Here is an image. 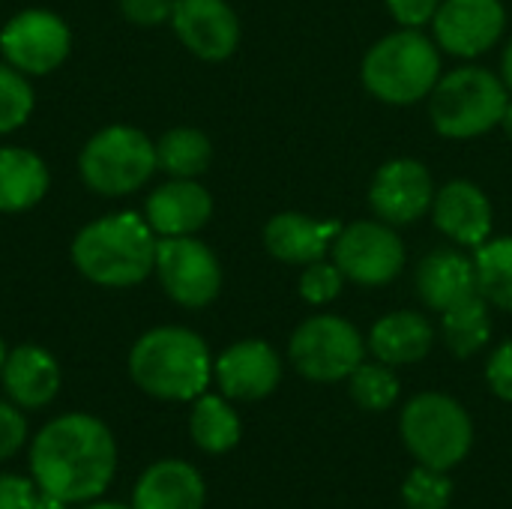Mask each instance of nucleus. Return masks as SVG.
Wrapping results in <instances>:
<instances>
[{"instance_id":"obj_1","label":"nucleus","mask_w":512,"mask_h":509,"mask_svg":"<svg viewBox=\"0 0 512 509\" xmlns=\"http://www.w3.org/2000/svg\"><path fill=\"white\" fill-rule=\"evenodd\" d=\"M117 441L90 414H63L39 429L30 444V477L42 495L63 504H90L111 486Z\"/></svg>"},{"instance_id":"obj_2","label":"nucleus","mask_w":512,"mask_h":509,"mask_svg":"<svg viewBox=\"0 0 512 509\" xmlns=\"http://www.w3.org/2000/svg\"><path fill=\"white\" fill-rule=\"evenodd\" d=\"M159 237L141 213L123 210L84 225L72 240V264L102 288H132L156 270Z\"/></svg>"},{"instance_id":"obj_3","label":"nucleus","mask_w":512,"mask_h":509,"mask_svg":"<svg viewBox=\"0 0 512 509\" xmlns=\"http://www.w3.org/2000/svg\"><path fill=\"white\" fill-rule=\"evenodd\" d=\"M135 387L162 402H189L207 393L213 360L207 342L186 327H153L129 351Z\"/></svg>"},{"instance_id":"obj_4","label":"nucleus","mask_w":512,"mask_h":509,"mask_svg":"<svg viewBox=\"0 0 512 509\" xmlns=\"http://www.w3.org/2000/svg\"><path fill=\"white\" fill-rule=\"evenodd\" d=\"M360 78L378 102L414 105L429 99L441 78V48L417 27L393 30L366 51Z\"/></svg>"},{"instance_id":"obj_5","label":"nucleus","mask_w":512,"mask_h":509,"mask_svg":"<svg viewBox=\"0 0 512 509\" xmlns=\"http://www.w3.org/2000/svg\"><path fill=\"white\" fill-rule=\"evenodd\" d=\"M507 102L510 90L501 75L483 66H462L438 78L429 93V117L438 135L465 141L501 126Z\"/></svg>"},{"instance_id":"obj_6","label":"nucleus","mask_w":512,"mask_h":509,"mask_svg":"<svg viewBox=\"0 0 512 509\" xmlns=\"http://www.w3.org/2000/svg\"><path fill=\"white\" fill-rule=\"evenodd\" d=\"M399 432L417 465L450 471L474 447V423L468 411L447 393L414 396L399 417Z\"/></svg>"},{"instance_id":"obj_7","label":"nucleus","mask_w":512,"mask_h":509,"mask_svg":"<svg viewBox=\"0 0 512 509\" xmlns=\"http://www.w3.org/2000/svg\"><path fill=\"white\" fill-rule=\"evenodd\" d=\"M156 168V144L141 129L126 123L99 129L78 156V174L84 186L105 198L138 192Z\"/></svg>"},{"instance_id":"obj_8","label":"nucleus","mask_w":512,"mask_h":509,"mask_svg":"<svg viewBox=\"0 0 512 509\" xmlns=\"http://www.w3.org/2000/svg\"><path fill=\"white\" fill-rule=\"evenodd\" d=\"M288 357L306 381L339 384L366 360V339L339 315H312L291 333Z\"/></svg>"},{"instance_id":"obj_9","label":"nucleus","mask_w":512,"mask_h":509,"mask_svg":"<svg viewBox=\"0 0 512 509\" xmlns=\"http://www.w3.org/2000/svg\"><path fill=\"white\" fill-rule=\"evenodd\" d=\"M405 243L393 225L381 219H360L339 231L333 240V264L342 276L363 288L390 285L405 270Z\"/></svg>"},{"instance_id":"obj_10","label":"nucleus","mask_w":512,"mask_h":509,"mask_svg":"<svg viewBox=\"0 0 512 509\" xmlns=\"http://www.w3.org/2000/svg\"><path fill=\"white\" fill-rule=\"evenodd\" d=\"M165 294L183 309H204L222 291V267L207 243L192 237H159L156 270Z\"/></svg>"},{"instance_id":"obj_11","label":"nucleus","mask_w":512,"mask_h":509,"mask_svg":"<svg viewBox=\"0 0 512 509\" xmlns=\"http://www.w3.org/2000/svg\"><path fill=\"white\" fill-rule=\"evenodd\" d=\"M72 48L66 21L48 9H24L12 15L0 30V54L24 75L54 72Z\"/></svg>"},{"instance_id":"obj_12","label":"nucleus","mask_w":512,"mask_h":509,"mask_svg":"<svg viewBox=\"0 0 512 509\" xmlns=\"http://www.w3.org/2000/svg\"><path fill=\"white\" fill-rule=\"evenodd\" d=\"M435 192L438 189H435L432 171L417 159L399 156V159L384 162L375 171L369 183V207L375 219L399 228L432 213Z\"/></svg>"},{"instance_id":"obj_13","label":"nucleus","mask_w":512,"mask_h":509,"mask_svg":"<svg viewBox=\"0 0 512 509\" xmlns=\"http://www.w3.org/2000/svg\"><path fill=\"white\" fill-rule=\"evenodd\" d=\"M507 27V9L501 0H441L432 33L441 51L453 57H480L486 54Z\"/></svg>"},{"instance_id":"obj_14","label":"nucleus","mask_w":512,"mask_h":509,"mask_svg":"<svg viewBox=\"0 0 512 509\" xmlns=\"http://www.w3.org/2000/svg\"><path fill=\"white\" fill-rule=\"evenodd\" d=\"M171 27L195 57L228 60L240 45V18L228 0H174Z\"/></svg>"},{"instance_id":"obj_15","label":"nucleus","mask_w":512,"mask_h":509,"mask_svg":"<svg viewBox=\"0 0 512 509\" xmlns=\"http://www.w3.org/2000/svg\"><path fill=\"white\" fill-rule=\"evenodd\" d=\"M213 378L225 399L258 402L279 387L282 360L264 339H243L219 354L213 363Z\"/></svg>"},{"instance_id":"obj_16","label":"nucleus","mask_w":512,"mask_h":509,"mask_svg":"<svg viewBox=\"0 0 512 509\" xmlns=\"http://www.w3.org/2000/svg\"><path fill=\"white\" fill-rule=\"evenodd\" d=\"M492 201L471 180H450L435 192L432 222L435 228L462 249H477L492 237Z\"/></svg>"},{"instance_id":"obj_17","label":"nucleus","mask_w":512,"mask_h":509,"mask_svg":"<svg viewBox=\"0 0 512 509\" xmlns=\"http://www.w3.org/2000/svg\"><path fill=\"white\" fill-rule=\"evenodd\" d=\"M213 216V198L198 180L171 177L144 201V219L156 237H192Z\"/></svg>"},{"instance_id":"obj_18","label":"nucleus","mask_w":512,"mask_h":509,"mask_svg":"<svg viewBox=\"0 0 512 509\" xmlns=\"http://www.w3.org/2000/svg\"><path fill=\"white\" fill-rule=\"evenodd\" d=\"M414 285H417V294L426 303V309H432L438 315L459 306L462 300L480 294L474 258L465 255L462 249H450V246L432 249L417 264Z\"/></svg>"},{"instance_id":"obj_19","label":"nucleus","mask_w":512,"mask_h":509,"mask_svg":"<svg viewBox=\"0 0 512 509\" xmlns=\"http://www.w3.org/2000/svg\"><path fill=\"white\" fill-rule=\"evenodd\" d=\"M345 225L336 219H312L306 213H276L267 225H264V249L282 261V264H294V267H306L312 261H321L327 255V249H333V240L339 237Z\"/></svg>"},{"instance_id":"obj_20","label":"nucleus","mask_w":512,"mask_h":509,"mask_svg":"<svg viewBox=\"0 0 512 509\" xmlns=\"http://www.w3.org/2000/svg\"><path fill=\"white\" fill-rule=\"evenodd\" d=\"M0 381L6 396L27 411L45 408L54 402L60 390V366L57 360L39 345H18L6 354L0 369Z\"/></svg>"},{"instance_id":"obj_21","label":"nucleus","mask_w":512,"mask_h":509,"mask_svg":"<svg viewBox=\"0 0 512 509\" xmlns=\"http://www.w3.org/2000/svg\"><path fill=\"white\" fill-rule=\"evenodd\" d=\"M204 480L183 459H162L150 465L132 492V509H204Z\"/></svg>"},{"instance_id":"obj_22","label":"nucleus","mask_w":512,"mask_h":509,"mask_svg":"<svg viewBox=\"0 0 512 509\" xmlns=\"http://www.w3.org/2000/svg\"><path fill=\"white\" fill-rule=\"evenodd\" d=\"M366 345L375 360H381L393 369L411 366V363H420L429 357V351L435 345V327L420 312H411V309L390 312L375 321Z\"/></svg>"},{"instance_id":"obj_23","label":"nucleus","mask_w":512,"mask_h":509,"mask_svg":"<svg viewBox=\"0 0 512 509\" xmlns=\"http://www.w3.org/2000/svg\"><path fill=\"white\" fill-rule=\"evenodd\" d=\"M48 165L27 147H0V213H24L48 192Z\"/></svg>"},{"instance_id":"obj_24","label":"nucleus","mask_w":512,"mask_h":509,"mask_svg":"<svg viewBox=\"0 0 512 509\" xmlns=\"http://www.w3.org/2000/svg\"><path fill=\"white\" fill-rule=\"evenodd\" d=\"M189 435L195 441L198 450L222 456L228 450H234L240 444L243 426L237 411L231 408V402L225 396H210L201 393L192 405V417H189Z\"/></svg>"},{"instance_id":"obj_25","label":"nucleus","mask_w":512,"mask_h":509,"mask_svg":"<svg viewBox=\"0 0 512 509\" xmlns=\"http://www.w3.org/2000/svg\"><path fill=\"white\" fill-rule=\"evenodd\" d=\"M441 339L447 351L459 360L480 354L492 339V315L489 300L483 294H474L462 300L459 306L441 312Z\"/></svg>"},{"instance_id":"obj_26","label":"nucleus","mask_w":512,"mask_h":509,"mask_svg":"<svg viewBox=\"0 0 512 509\" xmlns=\"http://www.w3.org/2000/svg\"><path fill=\"white\" fill-rule=\"evenodd\" d=\"M213 162V144L210 138L195 126H177L168 129L156 141V165L168 177L198 180Z\"/></svg>"},{"instance_id":"obj_27","label":"nucleus","mask_w":512,"mask_h":509,"mask_svg":"<svg viewBox=\"0 0 512 509\" xmlns=\"http://www.w3.org/2000/svg\"><path fill=\"white\" fill-rule=\"evenodd\" d=\"M477 285L489 306L512 312V237L486 240L474 249Z\"/></svg>"},{"instance_id":"obj_28","label":"nucleus","mask_w":512,"mask_h":509,"mask_svg":"<svg viewBox=\"0 0 512 509\" xmlns=\"http://www.w3.org/2000/svg\"><path fill=\"white\" fill-rule=\"evenodd\" d=\"M348 393L351 399L372 414H381L387 408L396 405L399 399V378L393 372V366L375 360V363H360L351 375H348Z\"/></svg>"},{"instance_id":"obj_29","label":"nucleus","mask_w":512,"mask_h":509,"mask_svg":"<svg viewBox=\"0 0 512 509\" xmlns=\"http://www.w3.org/2000/svg\"><path fill=\"white\" fill-rule=\"evenodd\" d=\"M33 87L24 72L0 60V135L21 129L33 114Z\"/></svg>"},{"instance_id":"obj_30","label":"nucleus","mask_w":512,"mask_h":509,"mask_svg":"<svg viewBox=\"0 0 512 509\" xmlns=\"http://www.w3.org/2000/svg\"><path fill=\"white\" fill-rule=\"evenodd\" d=\"M402 501L408 509H450L453 480L447 477V471L417 465L402 483Z\"/></svg>"},{"instance_id":"obj_31","label":"nucleus","mask_w":512,"mask_h":509,"mask_svg":"<svg viewBox=\"0 0 512 509\" xmlns=\"http://www.w3.org/2000/svg\"><path fill=\"white\" fill-rule=\"evenodd\" d=\"M345 288V276L342 270L333 264V261H312L303 267L300 273V282H297V291L300 297L309 303V306H324V303H333Z\"/></svg>"},{"instance_id":"obj_32","label":"nucleus","mask_w":512,"mask_h":509,"mask_svg":"<svg viewBox=\"0 0 512 509\" xmlns=\"http://www.w3.org/2000/svg\"><path fill=\"white\" fill-rule=\"evenodd\" d=\"M27 441V420L15 402H0V462L12 459Z\"/></svg>"},{"instance_id":"obj_33","label":"nucleus","mask_w":512,"mask_h":509,"mask_svg":"<svg viewBox=\"0 0 512 509\" xmlns=\"http://www.w3.org/2000/svg\"><path fill=\"white\" fill-rule=\"evenodd\" d=\"M486 384L498 399L512 402V339L492 351L486 363Z\"/></svg>"},{"instance_id":"obj_34","label":"nucleus","mask_w":512,"mask_h":509,"mask_svg":"<svg viewBox=\"0 0 512 509\" xmlns=\"http://www.w3.org/2000/svg\"><path fill=\"white\" fill-rule=\"evenodd\" d=\"M120 12L135 27H159L171 21L174 0H120Z\"/></svg>"},{"instance_id":"obj_35","label":"nucleus","mask_w":512,"mask_h":509,"mask_svg":"<svg viewBox=\"0 0 512 509\" xmlns=\"http://www.w3.org/2000/svg\"><path fill=\"white\" fill-rule=\"evenodd\" d=\"M39 501V486L33 477H18V474H0V509H36Z\"/></svg>"},{"instance_id":"obj_36","label":"nucleus","mask_w":512,"mask_h":509,"mask_svg":"<svg viewBox=\"0 0 512 509\" xmlns=\"http://www.w3.org/2000/svg\"><path fill=\"white\" fill-rule=\"evenodd\" d=\"M384 3L402 27H417V30L432 24L435 12L441 6V0H384Z\"/></svg>"},{"instance_id":"obj_37","label":"nucleus","mask_w":512,"mask_h":509,"mask_svg":"<svg viewBox=\"0 0 512 509\" xmlns=\"http://www.w3.org/2000/svg\"><path fill=\"white\" fill-rule=\"evenodd\" d=\"M501 81L507 84V90L512 93V39L507 42L504 54H501Z\"/></svg>"},{"instance_id":"obj_38","label":"nucleus","mask_w":512,"mask_h":509,"mask_svg":"<svg viewBox=\"0 0 512 509\" xmlns=\"http://www.w3.org/2000/svg\"><path fill=\"white\" fill-rule=\"evenodd\" d=\"M69 504H63V501H57V498H51V495H42L39 492V501H36V509H66Z\"/></svg>"},{"instance_id":"obj_39","label":"nucleus","mask_w":512,"mask_h":509,"mask_svg":"<svg viewBox=\"0 0 512 509\" xmlns=\"http://www.w3.org/2000/svg\"><path fill=\"white\" fill-rule=\"evenodd\" d=\"M501 129L507 132V138L512 141V99L507 102V111H504V117H501Z\"/></svg>"},{"instance_id":"obj_40","label":"nucleus","mask_w":512,"mask_h":509,"mask_svg":"<svg viewBox=\"0 0 512 509\" xmlns=\"http://www.w3.org/2000/svg\"><path fill=\"white\" fill-rule=\"evenodd\" d=\"M81 509H132V507H123V504H111V501H90L87 507Z\"/></svg>"},{"instance_id":"obj_41","label":"nucleus","mask_w":512,"mask_h":509,"mask_svg":"<svg viewBox=\"0 0 512 509\" xmlns=\"http://www.w3.org/2000/svg\"><path fill=\"white\" fill-rule=\"evenodd\" d=\"M6 354H9V351H6V345H3V339H0V369H3V363H6Z\"/></svg>"}]
</instances>
